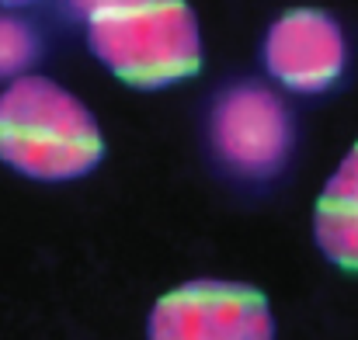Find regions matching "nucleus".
Wrapping results in <instances>:
<instances>
[{
  "label": "nucleus",
  "mask_w": 358,
  "mask_h": 340,
  "mask_svg": "<svg viewBox=\"0 0 358 340\" xmlns=\"http://www.w3.org/2000/svg\"><path fill=\"white\" fill-rule=\"evenodd\" d=\"M98 114L45 73H24L0 87V163L35 184H70L105 160Z\"/></svg>",
  "instance_id": "1"
},
{
  "label": "nucleus",
  "mask_w": 358,
  "mask_h": 340,
  "mask_svg": "<svg viewBox=\"0 0 358 340\" xmlns=\"http://www.w3.org/2000/svg\"><path fill=\"white\" fill-rule=\"evenodd\" d=\"M91 56L125 87L167 91L199 77L202 24L188 0H122L84 21Z\"/></svg>",
  "instance_id": "2"
},
{
  "label": "nucleus",
  "mask_w": 358,
  "mask_h": 340,
  "mask_svg": "<svg viewBox=\"0 0 358 340\" xmlns=\"http://www.w3.org/2000/svg\"><path fill=\"white\" fill-rule=\"evenodd\" d=\"M209 149L216 163L250 184L275 181L296 156L299 121L282 91L261 80L227 84L209 108Z\"/></svg>",
  "instance_id": "3"
},
{
  "label": "nucleus",
  "mask_w": 358,
  "mask_h": 340,
  "mask_svg": "<svg viewBox=\"0 0 358 340\" xmlns=\"http://www.w3.org/2000/svg\"><path fill=\"white\" fill-rule=\"evenodd\" d=\"M146 340H275V313L247 281L192 278L153 302Z\"/></svg>",
  "instance_id": "4"
},
{
  "label": "nucleus",
  "mask_w": 358,
  "mask_h": 340,
  "mask_svg": "<svg viewBox=\"0 0 358 340\" xmlns=\"http://www.w3.org/2000/svg\"><path fill=\"white\" fill-rule=\"evenodd\" d=\"M352 45L345 24L324 7L282 10L261 38V63L271 84L289 94L317 98L334 91L348 73Z\"/></svg>",
  "instance_id": "5"
},
{
  "label": "nucleus",
  "mask_w": 358,
  "mask_h": 340,
  "mask_svg": "<svg viewBox=\"0 0 358 340\" xmlns=\"http://www.w3.org/2000/svg\"><path fill=\"white\" fill-rule=\"evenodd\" d=\"M313 243L324 260L358 274V142L345 149L313 202Z\"/></svg>",
  "instance_id": "6"
},
{
  "label": "nucleus",
  "mask_w": 358,
  "mask_h": 340,
  "mask_svg": "<svg viewBox=\"0 0 358 340\" xmlns=\"http://www.w3.org/2000/svg\"><path fill=\"white\" fill-rule=\"evenodd\" d=\"M38 59H42L38 28L14 10H0V84L35 73Z\"/></svg>",
  "instance_id": "7"
},
{
  "label": "nucleus",
  "mask_w": 358,
  "mask_h": 340,
  "mask_svg": "<svg viewBox=\"0 0 358 340\" xmlns=\"http://www.w3.org/2000/svg\"><path fill=\"white\" fill-rule=\"evenodd\" d=\"M122 0H66V7L77 14V17H84V21H91L94 14H101V10H108V7H115Z\"/></svg>",
  "instance_id": "8"
},
{
  "label": "nucleus",
  "mask_w": 358,
  "mask_h": 340,
  "mask_svg": "<svg viewBox=\"0 0 358 340\" xmlns=\"http://www.w3.org/2000/svg\"><path fill=\"white\" fill-rule=\"evenodd\" d=\"M35 3H42V0H0L3 10H24V7H35Z\"/></svg>",
  "instance_id": "9"
}]
</instances>
